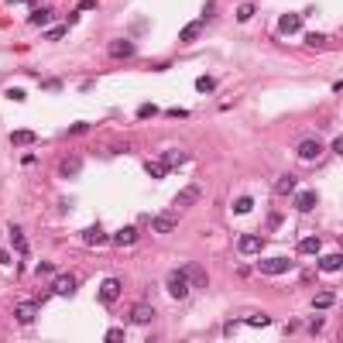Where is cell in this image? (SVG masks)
I'll list each match as a JSON object with an SVG mask.
<instances>
[{
	"mask_svg": "<svg viewBox=\"0 0 343 343\" xmlns=\"http://www.w3.org/2000/svg\"><path fill=\"white\" fill-rule=\"evenodd\" d=\"M48 21H52V11H48V7H38V11L31 14V24H48Z\"/></svg>",
	"mask_w": 343,
	"mask_h": 343,
	"instance_id": "obj_29",
	"label": "cell"
},
{
	"mask_svg": "<svg viewBox=\"0 0 343 343\" xmlns=\"http://www.w3.org/2000/svg\"><path fill=\"white\" fill-rule=\"evenodd\" d=\"M254 210V199H250V196H237V199H233V213H250Z\"/></svg>",
	"mask_w": 343,
	"mask_h": 343,
	"instance_id": "obj_21",
	"label": "cell"
},
{
	"mask_svg": "<svg viewBox=\"0 0 343 343\" xmlns=\"http://www.w3.org/2000/svg\"><path fill=\"white\" fill-rule=\"evenodd\" d=\"M90 131V124H82V120H79V124H72V127H69V134H86Z\"/></svg>",
	"mask_w": 343,
	"mask_h": 343,
	"instance_id": "obj_37",
	"label": "cell"
},
{
	"mask_svg": "<svg viewBox=\"0 0 343 343\" xmlns=\"http://www.w3.org/2000/svg\"><path fill=\"white\" fill-rule=\"evenodd\" d=\"M216 14V0H206V7H203V21H210Z\"/></svg>",
	"mask_w": 343,
	"mask_h": 343,
	"instance_id": "obj_35",
	"label": "cell"
},
{
	"mask_svg": "<svg viewBox=\"0 0 343 343\" xmlns=\"http://www.w3.org/2000/svg\"><path fill=\"white\" fill-rule=\"evenodd\" d=\"M340 265H343V258L333 250V254H326V258H319V271H340Z\"/></svg>",
	"mask_w": 343,
	"mask_h": 343,
	"instance_id": "obj_16",
	"label": "cell"
},
{
	"mask_svg": "<svg viewBox=\"0 0 343 343\" xmlns=\"http://www.w3.org/2000/svg\"><path fill=\"white\" fill-rule=\"evenodd\" d=\"M117 295H120V282H117V278H107V282L100 285V302H114Z\"/></svg>",
	"mask_w": 343,
	"mask_h": 343,
	"instance_id": "obj_11",
	"label": "cell"
},
{
	"mask_svg": "<svg viewBox=\"0 0 343 343\" xmlns=\"http://www.w3.org/2000/svg\"><path fill=\"white\" fill-rule=\"evenodd\" d=\"M151 227H154V233H172V230H175V216H172V213H161V216L151 220Z\"/></svg>",
	"mask_w": 343,
	"mask_h": 343,
	"instance_id": "obj_13",
	"label": "cell"
},
{
	"mask_svg": "<svg viewBox=\"0 0 343 343\" xmlns=\"http://www.w3.org/2000/svg\"><path fill=\"white\" fill-rule=\"evenodd\" d=\"M35 312H38V302H35V299H24V302H18V309H14L18 323H31V319H35Z\"/></svg>",
	"mask_w": 343,
	"mask_h": 343,
	"instance_id": "obj_7",
	"label": "cell"
},
{
	"mask_svg": "<svg viewBox=\"0 0 343 343\" xmlns=\"http://www.w3.org/2000/svg\"><path fill=\"white\" fill-rule=\"evenodd\" d=\"M11 244H14V250H18V254H28V240H24V230L18 227V223H11Z\"/></svg>",
	"mask_w": 343,
	"mask_h": 343,
	"instance_id": "obj_14",
	"label": "cell"
},
{
	"mask_svg": "<svg viewBox=\"0 0 343 343\" xmlns=\"http://www.w3.org/2000/svg\"><path fill=\"white\" fill-rule=\"evenodd\" d=\"M237 247L244 250V254H258V250H261V237H254V233H244V237L237 240Z\"/></svg>",
	"mask_w": 343,
	"mask_h": 343,
	"instance_id": "obj_15",
	"label": "cell"
},
{
	"mask_svg": "<svg viewBox=\"0 0 343 343\" xmlns=\"http://www.w3.org/2000/svg\"><path fill=\"white\" fill-rule=\"evenodd\" d=\"M333 302H336V295H333V292H319V295L312 299V305H316V309H329Z\"/></svg>",
	"mask_w": 343,
	"mask_h": 343,
	"instance_id": "obj_24",
	"label": "cell"
},
{
	"mask_svg": "<svg viewBox=\"0 0 343 343\" xmlns=\"http://www.w3.org/2000/svg\"><path fill=\"white\" fill-rule=\"evenodd\" d=\"M302 28V14H282V21H278V31L282 35H295Z\"/></svg>",
	"mask_w": 343,
	"mask_h": 343,
	"instance_id": "obj_8",
	"label": "cell"
},
{
	"mask_svg": "<svg viewBox=\"0 0 343 343\" xmlns=\"http://www.w3.org/2000/svg\"><path fill=\"white\" fill-rule=\"evenodd\" d=\"M62 35H65V28H48V31H45V38H48V41H58Z\"/></svg>",
	"mask_w": 343,
	"mask_h": 343,
	"instance_id": "obj_34",
	"label": "cell"
},
{
	"mask_svg": "<svg viewBox=\"0 0 343 343\" xmlns=\"http://www.w3.org/2000/svg\"><path fill=\"white\" fill-rule=\"evenodd\" d=\"M52 288H55V295H72V292L79 288V278L76 275H58Z\"/></svg>",
	"mask_w": 343,
	"mask_h": 343,
	"instance_id": "obj_5",
	"label": "cell"
},
{
	"mask_svg": "<svg viewBox=\"0 0 343 343\" xmlns=\"http://www.w3.org/2000/svg\"><path fill=\"white\" fill-rule=\"evenodd\" d=\"M154 114H158L154 103H141V107H137V117H141V120H148V117H154Z\"/></svg>",
	"mask_w": 343,
	"mask_h": 343,
	"instance_id": "obj_31",
	"label": "cell"
},
{
	"mask_svg": "<svg viewBox=\"0 0 343 343\" xmlns=\"http://www.w3.org/2000/svg\"><path fill=\"white\" fill-rule=\"evenodd\" d=\"M76 172H79V158H65V161H62V175H65V179H72Z\"/></svg>",
	"mask_w": 343,
	"mask_h": 343,
	"instance_id": "obj_28",
	"label": "cell"
},
{
	"mask_svg": "<svg viewBox=\"0 0 343 343\" xmlns=\"http://www.w3.org/2000/svg\"><path fill=\"white\" fill-rule=\"evenodd\" d=\"M196 90H199V93H213V90H216V79L213 76H199L196 79Z\"/></svg>",
	"mask_w": 343,
	"mask_h": 343,
	"instance_id": "obj_25",
	"label": "cell"
},
{
	"mask_svg": "<svg viewBox=\"0 0 343 343\" xmlns=\"http://www.w3.org/2000/svg\"><path fill=\"white\" fill-rule=\"evenodd\" d=\"M295 210H299V213H309V210H316V192L302 189L299 196H295Z\"/></svg>",
	"mask_w": 343,
	"mask_h": 343,
	"instance_id": "obj_12",
	"label": "cell"
},
{
	"mask_svg": "<svg viewBox=\"0 0 343 343\" xmlns=\"http://www.w3.org/2000/svg\"><path fill=\"white\" fill-rule=\"evenodd\" d=\"M82 240H86V244H103V230H100V227H90L86 233H82Z\"/></svg>",
	"mask_w": 343,
	"mask_h": 343,
	"instance_id": "obj_27",
	"label": "cell"
},
{
	"mask_svg": "<svg viewBox=\"0 0 343 343\" xmlns=\"http://www.w3.org/2000/svg\"><path fill=\"white\" fill-rule=\"evenodd\" d=\"M168 117H189V110H182V107H172Z\"/></svg>",
	"mask_w": 343,
	"mask_h": 343,
	"instance_id": "obj_39",
	"label": "cell"
},
{
	"mask_svg": "<svg viewBox=\"0 0 343 343\" xmlns=\"http://www.w3.org/2000/svg\"><path fill=\"white\" fill-rule=\"evenodd\" d=\"M254 18V4H240L237 7V21H250Z\"/></svg>",
	"mask_w": 343,
	"mask_h": 343,
	"instance_id": "obj_30",
	"label": "cell"
},
{
	"mask_svg": "<svg viewBox=\"0 0 343 343\" xmlns=\"http://www.w3.org/2000/svg\"><path fill=\"white\" fill-rule=\"evenodd\" d=\"M292 189H295V175H282L275 182V192H292Z\"/></svg>",
	"mask_w": 343,
	"mask_h": 343,
	"instance_id": "obj_26",
	"label": "cell"
},
{
	"mask_svg": "<svg viewBox=\"0 0 343 343\" xmlns=\"http://www.w3.org/2000/svg\"><path fill=\"white\" fill-rule=\"evenodd\" d=\"M288 268H292L288 258H265V261H261V271H265V275H282Z\"/></svg>",
	"mask_w": 343,
	"mask_h": 343,
	"instance_id": "obj_6",
	"label": "cell"
},
{
	"mask_svg": "<svg viewBox=\"0 0 343 343\" xmlns=\"http://www.w3.org/2000/svg\"><path fill=\"white\" fill-rule=\"evenodd\" d=\"M268 323H271V319H268L265 312H250L247 316V326H268Z\"/></svg>",
	"mask_w": 343,
	"mask_h": 343,
	"instance_id": "obj_33",
	"label": "cell"
},
{
	"mask_svg": "<svg viewBox=\"0 0 343 343\" xmlns=\"http://www.w3.org/2000/svg\"><path fill=\"white\" fill-rule=\"evenodd\" d=\"M199 31H203V21H192V24L182 28V35H179V38H182V41H192V38H199Z\"/></svg>",
	"mask_w": 343,
	"mask_h": 343,
	"instance_id": "obj_18",
	"label": "cell"
},
{
	"mask_svg": "<svg viewBox=\"0 0 343 343\" xmlns=\"http://www.w3.org/2000/svg\"><path fill=\"white\" fill-rule=\"evenodd\" d=\"M165 168H179V165H186V154L182 151H165V161H161Z\"/></svg>",
	"mask_w": 343,
	"mask_h": 343,
	"instance_id": "obj_19",
	"label": "cell"
},
{
	"mask_svg": "<svg viewBox=\"0 0 343 343\" xmlns=\"http://www.w3.org/2000/svg\"><path fill=\"white\" fill-rule=\"evenodd\" d=\"M168 292L175 299H186V295H189V282L182 278V271H172L168 275Z\"/></svg>",
	"mask_w": 343,
	"mask_h": 343,
	"instance_id": "obj_3",
	"label": "cell"
},
{
	"mask_svg": "<svg viewBox=\"0 0 343 343\" xmlns=\"http://www.w3.org/2000/svg\"><path fill=\"white\" fill-rule=\"evenodd\" d=\"M82 7H86V11H93V7H96V0H79V11H82Z\"/></svg>",
	"mask_w": 343,
	"mask_h": 343,
	"instance_id": "obj_40",
	"label": "cell"
},
{
	"mask_svg": "<svg viewBox=\"0 0 343 343\" xmlns=\"http://www.w3.org/2000/svg\"><path fill=\"white\" fill-rule=\"evenodd\" d=\"M107 55H114V58H131L134 55V45L127 38H114L110 45H107Z\"/></svg>",
	"mask_w": 343,
	"mask_h": 343,
	"instance_id": "obj_2",
	"label": "cell"
},
{
	"mask_svg": "<svg viewBox=\"0 0 343 343\" xmlns=\"http://www.w3.org/2000/svg\"><path fill=\"white\" fill-rule=\"evenodd\" d=\"M11 141H14V144H31V141H38V134L35 131H14Z\"/></svg>",
	"mask_w": 343,
	"mask_h": 343,
	"instance_id": "obj_20",
	"label": "cell"
},
{
	"mask_svg": "<svg viewBox=\"0 0 343 343\" xmlns=\"http://www.w3.org/2000/svg\"><path fill=\"white\" fill-rule=\"evenodd\" d=\"M179 271H182V278H186L189 285H196V288H206V285H210V278H206L203 265H182Z\"/></svg>",
	"mask_w": 343,
	"mask_h": 343,
	"instance_id": "obj_1",
	"label": "cell"
},
{
	"mask_svg": "<svg viewBox=\"0 0 343 343\" xmlns=\"http://www.w3.org/2000/svg\"><path fill=\"white\" fill-rule=\"evenodd\" d=\"M305 45H309V48H326V45H329V38H326V35H319V31H312V35H305Z\"/></svg>",
	"mask_w": 343,
	"mask_h": 343,
	"instance_id": "obj_23",
	"label": "cell"
},
{
	"mask_svg": "<svg viewBox=\"0 0 343 343\" xmlns=\"http://www.w3.org/2000/svg\"><path fill=\"white\" fill-rule=\"evenodd\" d=\"M165 165H161V161H148V175H151V179H161V175H165Z\"/></svg>",
	"mask_w": 343,
	"mask_h": 343,
	"instance_id": "obj_32",
	"label": "cell"
},
{
	"mask_svg": "<svg viewBox=\"0 0 343 343\" xmlns=\"http://www.w3.org/2000/svg\"><path fill=\"white\" fill-rule=\"evenodd\" d=\"M131 319H134V323H141V326L151 323V319H154V309H151L148 302H137V305L131 309Z\"/></svg>",
	"mask_w": 343,
	"mask_h": 343,
	"instance_id": "obj_10",
	"label": "cell"
},
{
	"mask_svg": "<svg viewBox=\"0 0 343 343\" xmlns=\"http://www.w3.org/2000/svg\"><path fill=\"white\" fill-rule=\"evenodd\" d=\"M199 196H203L199 186H186V189L175 196V206H179V210H186V206H192V203H199Z\"/></svg>",
	"mask_w": 343,
	"mask_h": 343,
	"instance_id": "obj_4",
	"label": "cell"
},
{
	"mask_svg": "<svg viewBox=\"0 0 343 343\" xmlns=\"http://www.w3.org/2000/svg\"><path fill=\"white\" fill-rule=\"evenodd\" d=\"M319 247H323V244H319V237H305L302 244H299L302 254H319Z\"/></svg>",
	"mask_w": 343,
	"mask_h": 343,
	"instance_id": "obj_22",
	"label": "cell"
},
{
	"mask_svg": "<svg viewBox=\"0 0 343 343\" xmlns=\"http://www.w3.org/2000/svg\"><path fill=\"white\" fill-rule=\"evenodd\" d=\"M114 244L117 247H131V244H137V227H120L114 233Z\"/></svg>",
	"mask_w": 343,
	"mask_h": 343,
	"instance_id": "obj_9",
	"label": "cell"
},
{
	"mask_svg": "<svg viewBox=\"0 0 343 343\" xmlns=\"http://www.w3.org/2000/svg\"><path fill=\"white\" fill-rule=\"evenodd\" d=\"M124 340V329H107V343H120Z\"/></svg>",
	"mask_w": 343,
	"mask_h": 343,
	"instance_id": "obj_36",
	"label": "cell"
},
{
	"mask_svg": "<svg viewBox=\"0 0 343 343\" xmlns=\"http://www.w3.org/2000/svg\"><path fill=\"white\" fill-rule=\"evenodd\" d=\"M319 151H323L319 141H302V144H299V154H302V158H316Z\"/></svg>",
	"mask_w": 343,
	"mask_h": 343,
	"instance_id": "obj_17",
	"label": "cell"
},
{
	"mask_svg": "<svg viewBox=\"0 0 343 343\" xmlns=\"http://www.w3.org/2000/svg\"><path fill=\"white\" fill-rule=\"evenodd\" d=\"M268 227L278 230V227H282V216H278V213H271V216H268Z\"/></svg>",
	"mask_w": 343,
	"mask_h": 343,
	"instance_id": "obj_38",
	"label": "cell"
}]
</instances>
